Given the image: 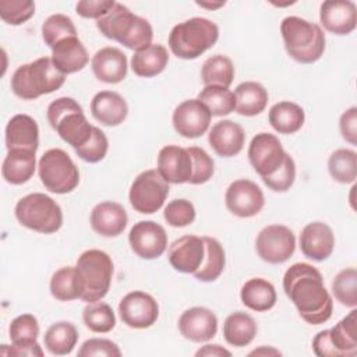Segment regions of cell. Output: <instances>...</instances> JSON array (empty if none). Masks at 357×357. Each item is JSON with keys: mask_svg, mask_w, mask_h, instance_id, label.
<instances>
[{"mask_svg": "<svg viewBox=\"0 0 357 357\" xmlns=\"http://www.w3.org/2000/svg\"><path fill=\"white\" fill-rule=\"evenodd\" d=\"M283 290L305 322L319 325L332 317L333 301L315 266L307 262L291 265L284 272Z\"/></svg>", "mask_w": 357, "mask_h": 357, "instance_id": "1", "label": "cell"}, {"mask_svg": "<svg viewBox=\"0 0 357 357\" xmlns=\"http://www.w3.org/2000/svg\"><path fill=\"white\" fill-rule=\"evenodd\" d=\"M96 26L103 36L134 52L149 46L153 38L149 21L135 15L121 3H116L106 15L98 20Z\"/></svg>", "mask_w": 357, "mask_h": 357, "instance_id": "2", "label": "cell"}, {"mask_svg": "<svg viewBox=\"0 0 357 357\" xmlns=\"http://www.w3.org/2000/svg\"><path fill=\"white\" fill-rule=\"evenodd\" d=\"M280 33L287 54L298 63H315L325 52V33L315 22L290 15L282 21Z\"/></svg>", "mask_w": 357, "mask_h": 357, "instance_id": "3", "label": "cell"}, {"mask_svg": "<svg viewBox=\"0 0 357 357\" xmlns=\"http://www.w3.org/2000/svg\"><path fill=\"white\" fill-rule=\"evenodd\" d=\"M64 81L66 74L53 64L52 57H39L28 64L20 66L14 71L11 91L24 100H33L57 91Z\"/></svg>", "mask_w": 357, "mask_h": 357, "instance_id": "4", "label": "cell"}, {"mask_svg": "<svg viewBox=\"0 0 357 357\" xmlns=\"http://www.w3.org/2000/svg\"><path fill=\"white\" fill-rule=\"evenodd\" d=\"M219 39L218 25L202 17H192L174 25L169 33V47L174 56L184 60L199 57Z\"/></svg>", "mask_w": 357, "mask_h": 357, "instance_id": "5", "label": "cell"}, {"mask_svg": "<svg viewBox=\"0 0 357 357\" xmlns=\"http://www.w3.org/2000/svg\"><path fill=\"white\" fill-rule=\"evenodd\" d=\"M46 117L59 137L74 149L85 145L92 135L93 126L88 123L81 105L73 98L54 99L47 106Z\"/></svg>", "mask_w": 357, "mask_h": 357, "instance_id": "6", "label": "cell"}, {"mask_svg": "<svg viewBox=\"0 0 357 357\" xmlns=\"http://www.w3.org/2000/svg\"><path fill=\"white\" fill-rule=\"evenodd\" d=\"M77 273L82 287L81 300L93 303L102 300L112 283L113 261L102 250H86L77 259Z\"/></svg>", "mask_w": 357, "mask_h": 357, "instance_id": "7", "label": "cell"}, {"mask_svg": "<svg viewBox=\"0 0 357 357\" xmlns=\"http://www.w3.org/2000/svg\"><path fill=\"white\" fill-rule=\"evenodd\" d=\"M14 213L24 227L42 234L56 233L63 225L60 205L42 192H32L18 199Z\"/></svg>", "mask_w": 357, "mask_h": 357, "instance_id": "8", "label": "cell"}, {"mask_svg": "<svg viewBox=\"0 0 357 357\" xmlns=\"http://www.w3.org/2000/svg\"><path fill=\"white\" fill-rule=\"evenodd\" d=\"M38 173L46 190L54 194H67L79 184V170L70 155L53 148L46 151L38 163Z\"/></svg>", "mask_w": 357, "mask_h": 357, "instance_id": "9", "label": "cell"}, {"mask_svg": "<svg viewBox=\"0 0 357 357\" xmlns=\"http://www.w3.org/2000/svg\"><path fill=\"white\" fill-rule=\"evenodd\" d=\"M318 357H354L357 354V310L353 308L333 328L321 331L312 339Z\"/></svg>", "mask_w": 357, "mask_h": 357, "instance_id": "10", "label": "cell"}, {"mask_svg": "<svg viewBox=\"0 0 357 357\" xmlns=\"http://www.w3.org/2000/svg\"><path fill=\"white\" fill-rule=\"evenodd\" d=\"M169 190V183L162 177L158 169H149L134 178L130 187L128 199L137 212L151 215L163 206Z\"/></svg>", "mask_w": 357, "mask_h": 357, "instance_id": "11", "label": "cell"}, {"mask_svg": "<svg viewBox=\"0 0 357 357\" xmlns=\"http://www.w3.org/2000/svg\"><path fill=\"white\" fill-rule=\"evenodd\" d=\"M258 257L268 264H283L296 251V236L283 225H269L264 227L255 240Z\"/></svg>", "mask_w": 357, "mask_h": 357, "instance_id": "12", "label": "cell"}, {"mask_svg": "<svg viewBox=\"0 0 357 357\" xmlns=\"http://www.w3.org/2000/svg\"><path fill=\"white\" fill-rule=\"evenodd\" d=\"M287 152L279 138L271 132L257 134L248 146V160L261 178L273 176L283 165Z\"/></svg>", "mask_w": 357, "mask_h": 357, "instance_id": "13", "label": "cell"}, {"mask_svg": "<svg viewBox=\"0 0 357 357\" xmlns=\"http://www.w3.org/2000/svg\"><path fill=\"white\" fill-rule=\"evenodd\" d=\"M119 314L130 328L146 329L152 326L159 317V305L156 300L145 291L127 293L119 303Z\"/></svg>", "mask_w": 357, "mask_h": 357, "instance_id": "14", "label": "cell"}, {"mask_svg": "<svg viewBox=\"0 0 357 357\" xmlns=\"http://www.w3.org/2000/svg\"><path fill=\"white\" fill-rule=\"evenodd\" d=\"M225 204L234 216L252 218L262 211L265 197L259 185H257L254 181L238 178L227 187Z\"/></svg>", "mask_w": 357, "mask_h": 357, "instance_id": "15", "label": "cell"}, {"mask_svg": "<svg viewBox=\"0 0 357 357\" xmlns=\"http://www.w3.org/2000/svg\"><path fill=\"white\" fill-rule=\"evenodd\" d=\"M130 247L142 259L159 258L167 248V234L162 225L153 220L135 223L128 234Z\"/></svg>", "mask_w": 357, "mask_h": 357, "instance_id": "16", "label": "cell"}, {"mask_svg": "<svg viewBox=\"0 0 357 357\" xmlns=\"http://www.w3.org/2000/svg\"><path fill=\"white\" fill-rule=\"evenodd\" d=\"M212 114L199 99L181 102L173 112V127L184 138H198L204 135L211 124Z\"/></svg>", "mask_w": 357, "mask_h": 357, "instance_id": "17", "label": "cell"}, {"mask_svg": "<svg viewBox=\"0 0 357 357\" xmlns=\"http://www.w3.org/2000/svg\"><path fill=\"white\" fill-rule=\"evenodd\" d=\"M205 257V243L202 237L185 234L174 240L167 251L170 265L183 273H195Z\"/></svg>", "mask_w": 357, "mask_h": 357, "instance_id": "18", "label": "cell"}, {"mask_svg": "<svg viewBox=\"0 0 357 357\" xmlns=\"http://www.w3.org/2000/svg\"><path fill=\"white\" fill-rule=\"evenodd\" d=\"M158 172L167 183H190L192 177V158L187 148L166 145L158 153Z\"/></svg>", "mask_w": 357, "mask_h": 357, "instance_id": "19", "label": "cell"}, {"mask_svg": "<svg viewBox=\"0 0 357 357\" xmlns=\"http://www.w3.org/2000/svg\"><path fill=\"white\" fill-rule=\"evenodd\" d=\"M178 331L183 337L191 342H208L218 332V318L206 307H192L180 315Z\"/></svg>", "mask_w": 357, "mask_h": 357, "instance_id": "20", "label": "cell"}, {"mask_svg": "<svg viewBox=\"0 0 357 357\" xmlns=\"http://www.w3.org/2000/svg\"><path fill=\"white\" fill-rule=\"evenodd\" d=\"M319 21L328 32L349 35L357 25V7L350 0H328L321 4Z\"/></svg>", "mask_w": 357, "mask_h": 357, "instance_id": "21", "label": "cell"}, {"mask_svg": "<svg viewBox=\"0 0 357 357\" xmlns=\"http://www.w3.org/2000/svg\"><path fill=\"white\" fill-rule=\"evenodd\" d=\"M333 247L335 236L326 223L311 222L301 230L300 248L307 258L321 262L331 257Z\"/></svg>", "mask_w": 357, "mask_h": 357, "instance_id": "22", "label": "cell"}, {"mask_svg": "<svg viewBox=\"0 0 357 357\" xmlns=\"http://www.w3.org/2000/svg\"><path fill=\"white\" fill-rule=\"evenodd\" d=\"M91 68L99 81L106 84H119L127 77L128 63L126 54L120 49L106 46L93 54Z\"/></svg>", "mask_w": 357, "mask_h": 357, "instance_id": "23", "label": "cell"}, {"mask_svg": "<svg viewBox=\"0 0 357 357\" xmlns=\"http://www.w3.org/2000/svg\"><path fill=\"white\" fill-rule=\"evenodd\" d=\"M245 141V132L238 123L220 120L212 126L208 134V142L212 149L223 158H231L241 152Z\"/></svg>", "mask_w": 357, "mask_h": 357, "instance_id": "24", "label": "cell"}, {"mask_svg": "<svg viewBox=\"0 0 357 357\" xmlns=\"http://www.w3.org/2000/svg\"><path fill=\"white\" fill-rule=\"evenodd\" d=\"M127 223L128 216L126 209L113 201L99 202L91 212V226L103 237H117L124 231Z\"/></svg>", "mask_w": 357, "mask_h": 357, "instance_id": "25", "label": "cell"}, {"mask_svg": "<svg viewBox=\"0 0 357 357\" xmlns=\"http://www.w3.org/2000/svg\"><path fill=\"white\" fill-rule=\"evenodd\" d=\"M91 113L100 124L116 127L126 120L128 105L120 93L114 91H100L91 100Z\"/></svg>", "mask_w": 357, "mask_h": 357, "instance_id": "26", "label": "cell"}, {"mask_svg": "<svg viewBox=\"0 0 357 357\" xmlns=\"http://www.w3.org/2000/svg\"><path fill=\"white\" fill-rule=\"evenodd\" d=\"M39 146V127L28 114H15L6 126V148L36 152Z\"/></svg>", "mask_w": 357, "mask_h": 357, "instance_id": "27", "label": "cell"}, {"mask_svg": "<svg viewBox=\"0 0 357 357\" xmlns=\"http://www.w3.org/2000/svg\"><path fill=\"white\" fill-rule=\"evenodd\" d=\"M52 61L63 74L81 71L89 61L88 52L78 36H70L52 49Z\"/></svg>", "mask_w": 357, "mask_h": 357, "instance_id": "28", "label": "cell"}, {"mask_svg": "<svg viewBox=\"0 0 357 357\" xmlns=\"http://www.w3.org/2000/svg\"><path fill=\"white\" fill-rule=\"evenodd\" d=\"M36 169V152L26 149H10L3 160V178L13 185L31 180Z\"/></svg>", "mask_w": 357, "mask_h": 357, "instance_id": "29", "label": "cell"}, {"mask_svg": "<svg viewBox=\"0 0 357 357\" xmlns=\"http://www.w3.org/2000/svg\"><path fill=\"white\" fill-rule=\"evenodd\" d=\"M169 63V53L163 45L151 43L149 46L134 52L131 57V68L134 74L151 78L160 74Z\"/></svg>", "mask_w": 357, "mask_h": 357, "instance_id": "30", "label": "cell"}, {"mask_svg": "<svg viewBox=\"0 0 357 357\" xmlns=\"http://www.w3.org/2000/svg\"><path fill=\"white\" fill-rule=\"evenodd\" d=\"M241 303L257 312H264L276 304V290L275 286L262 278H252L247 280L240 291Z\"/></svg>", "mask_w": 357, "mask_h": 357, "instance_id": "31", "label": "cell"}, {"mask_svg": "<svg viewBox=\"0 0 357 357\" xmlns=\"http://www.w3.org/2000/svg\"><path fill=\"white\" fill-rule=\"evenodd\" d=\"M236 112L241 116L252 117L262 113L268 105V91L255 81H245L236 86Z\"/></svg>", "mask_w": 357, "mask_h": 357, "instance_id": "32", "label": "cell"}, {"mask_svg": "<svg viewBox=\"0 0 357 357\" xmlns=\"http://www.w3.org/2000/svg\"><path fill=\"white\" fill-rule=\"evenodd\" d=\"M268 121L279 134H294L303 127L305 113L297 103L282 100L269 109Z\"/></svg>", "mask_w": 357, "mask_h": 357, "instance_id": "33", "label": "cell"}, {"mask_svg": "<svg viewBox=\"0 0 357 357\" xmlns=\"http://www.w3.org/2000/svg\"><path fill=\"white\" fill-rule=\"evenodd\" d=\"M257 331L258 326L255 319L243 311L230 314L223 324V337L234 347L248 346L254 340Z\"/></svg>", "mask_w": 357, "mask_h": 357, "instance_id": "34", "label": "cell"}, {"mask_svg": "<svg viewBox=\"0 0 357 357\" xmlns=\"http://www.w3.org/2000/svg\"><path fill=\"white\" fill-rule=\"evenodd\" d=\"M78 342V331L74 324L68 321H59L52 324L43 336L46 350L53 356L70 354Z\"/></svg>", "mask_w": 357, "mask_h": 357, "instance_id": "35", "label": "cell"}, {"mask_svg": "<svg viewBox=\"0 0 357 357\" xmlns=\"http://www.w3.org/2000/svg\"><path fill=\"white\" fill-rule=\"evenodd\" d=\"M205 243V257L198 268V271L194 273L195 279L201 282H213L216 280L226 265V255L222 244L212 237H202Z\"/></svg>", "mask_w": 357, "mask_h": 357, "instance_id": "36", "label": "cell"}, {"mask_svg": "<svg viewBox=\"0 0 357 357\" xmlns=\"http://www.w3.org/2000/svg\"><path fill=\"white\" fill-rule=\"evenodd\" d=\"M50 293L59 301L81 298L82 287L75 266H63L50 279Z\"/></svg>", "mask_w": 357, "mask_h": 357, "instance_id": "37", "label": "cell"}, {"mask_svg": "<svg viewBox=\"0 0 357 357\" xmlns=\"http://www.w3.org/2000/svg\"><path fill=\"white\" fill-rule=\"evenodd\" d=\"M201 78L205 85H219L229 88L234 78V64L225 54L211 56L202 64Z\"/></svg>", "mask_w": 357, "mask_h": 357, "instance_id": "38", "label": "cell"}, {"mask_svg": "<svg viewBox=\"0 0 357 357\" xmlns=\"http://www.w3.org/2000/svg\"><path fill=\"white\" fill-rule=\"evenodd\" d=\"M211 112L212 116H227L236 110V96L229 88L219 85H205L198 98Z\"/></svg>", "mask_w": 357, "mask_h": 357, "instance_id": "39", "label": "cell"}, {"mask_svg": "<svg viewBox=\"0 0 357 357\" xmlns=\"http://www.w3.org/2000/svg\"><path fill=\"white\" fill-rule=\"evenodd\" d=\"M328 170L337 183H354L357 178V153L353 149H336L328 159Z\"/></svg>", "mask_w": 357, "mask_h": 357, "instance_id": "40", "label": "cell"}, {"mask_svg": "<svg viewBox=\"0 0 357 357\" xmlns=\"http://www.w3.org/2000/svg\"><path fill=\"white\" fill-rule=\"evenodd\" d=\"M85 326L95 333H107L116 326V317L113 308L103 301L88 303L82 311Z\"/></svg>", "mask_w": 357, "mask_h": 357, "instance_id": "41", "label": "cell"}, {"mask_svg": "<svg viewBox=\"0 0 357 357\" xmlns=\"http://www.w3.org/2000/svg\"><path fill=\"white\" fill-rule=\"evenodd\" d=\"M70 36H77V29L73 20L64 14H53L42 24V38L50 49Z\"/></svg>", "mask_w": 357, "mask_h": 357, "instance_id": "42", "label": "cell"}, {"mask_svg": "<svg viewBox=\"0 0 357 357\" xmlns=\"http://www.w3.org/2000/svg\"><path fill=\"white\" fill-rule=\"evenodd\" d=\"M332 291L335 298L346 307L356 308L357 305V271L346 268L340 271L332 280Z\"/></svg>", "mask_w": 357, "mask_h": 357, "instance_id": "43", "label": "cell"}, {"mask_svg": "<svg viewBox=\"0 0 357 357\" xmlns=\"http://www.w3.org/2000/svg\"><path fill=\"white\" fill-rule=\"evenodd\" d=\"M8 335L13 344H22L36 342L39 336V324L32 314H22L15 317L10 326Z\"/></svg>", "mask_w": 357, "mask_h": 357, "instance_id": "44", "label": "cell"}, {"mask_svg": "<svg viewBox=\"0 0 357 357\" xmlns=\"http://www.w3.org/2000/svg\"><path fill=\"white\" fill-rule=\"evenodd\" d=\"M35 14V3L31 0H1L0 17L8 25H21Z\"/></svg>", "mask_w": 357, "mask_h": 357, "instance_id": "45", "label": "cell"}, {"mask_svg": "<svg viewBox=\"0 0 357 357\" xmlns=\"http://www.w3.org/2000/svg\"><path fill=\"white\" fill-rule=\"evenodd\" d=\"M195 216L197 213L192 202L184 198L170 201L163 211L165 220L173 227L188 226L195 220Z\"/></svg>", "mask_w": 357, "mask_h": 357, "instance_id": "46", "label": "cell"}, {"mask_svg": "<svg viewBox=\"0 0 357 357\" xmlns=\"http://www.w3.org/2000/svg\"><path fill=\"white\" fill-rule=\"evenodd\" d=\"M107 149H109V141H107L106 134L100 128L93 126L92 135H91L89 141L85 145H82L81 148H77L74 151H75L77 156L81 158L82 160H85L88 163H98L106 156Z\"/></svg>", "mask_w": 357, "mask_h": 357, "instance_id": "47", "label": "cell"}, {"mask_svg": "<svg viewBox=\"0 0 357 357\" xmlns=\"http://www.w3.org/2000/svg\"><path fill=\"white\" fill-rule=\"evenodd\" d=\"M187 149L192 158V177L190 184H204L209 181L215 173L213 159L199 146H188Z\"/></svg>", "mask_w": 357, "mask_h": 357, "instance_id": "48", "label": "cell"}, {"mask_svg": "<svg viewBox=\"0 0 357 357\" xmlns=\"http://www.w3.org/2000/svg\"><path fill=\"white\" fill-rule=\"evenodd\" d=\"M294 180H296V165H294L293 158L289 153H287L283 165L280 166V169L273 176L262 178L265 185L275 192L287 191L293 185Z\"/></svg>", "mask_w": 357, "mask_h": 357, "instance_id": "49", "label": "cell"}, {"mask_svg": "<svg viewBox=\"0 0 357 357\" xmlns=\"http://www.w3.org/2000/svg\"><path fill=\"white\" fill-rule=\"evenodd\" d=\"M79 357H120L121 351L119 346L109 340L102 337H92L82 343V346L78 350Z\"/></svg>", "mask_w": 357, "mask_h": 357, "instance_id": "50", "label": "cell"}, {"mask_svg": "<svg viewBox=\"0 0 357 357\" xmlns=\"http://www.w3.org/2000/svg\"><path fill=\"white\" fill-rule=\"evenodd\" d=\"M114 4L116 1L113 0H82L77 3L75 11L82 18H92L98 21L106 15Z\"/></svg>", "mask_w": 357, "mask_h": 357, "instance_id": "51", "label": "cell"}, {"mask_svg": "<svg viewBox=\"0 0 357 357\" xmlns=\"http://www.w3.org/2000/svg\"><path fill=\"white\" fill-rule=\"evenodd\" d=\"M339 128L340 134L344 141H347L351 145L357 144V107L351 106L343 114L339 120Z\"/></svg>", "mask_w": 357, "mask_h": 357, "instance_id": "52", "label": "cell"}, {"mask_svg": "<svg viewBox=\"0 0 357 357\" xmlns=\"http://www.w3.org/2000/svg\"><path fill=\"white\" fill-rule=\"evenodd\" d=\"M0 353L3 356H38V357H42L43 356V350L42 347L39 346L38 340L36 342H31V343H22V344H13L8 346V344H1V350Z\"/></svg>", "mask_w": 357, "mask_h": 357, "instance_id": "53", "label": "cell"}, {"mask_svg": "<svg viewBox=\"0 0 357 357\" xmlns=\"http://www.w3.org/2000/svg\"><path fill=\"white\" fill-rule=\"evenodd\" d=\"M197 357H222V356H231V351H229L227 349L222 347L220 344H205L201 349H198L195 351Z\"/></svg>", "mask_w": 357, "mask_h": 357, "instance_id": "54", "label": "cell"}, {"mask_svg": "<svg viewBox=\"0 0 357 357\" xmlns=\"http://www.w3.org/2000/svg\"><path fill=\"white\" fill-rule=\"evenodd\" d=\"M269 356V354H273V356H280L282 353L276 349H272V347H259V349H255L250 353V356Z\"/></svg>", "mask_w": 357, "mask_h": 357, "instance_id": "55", "label": "cell"}, {"mask_svg": "<svg viewBox=\"0 0 357 357\" xmlns=\"http://www.w3.org/2000/svg\"><path fill=\"white\" fill-rule=\"evenodd\" d=\"M197 4L199 7H205V8H209V10H216L219 7H223L225 6V1H212V3H208V1H197Z\"/></svg>", "mask_w": 357, "mask_h": 357, "instance_id": "56", "label": "cell"}]
</instances>
